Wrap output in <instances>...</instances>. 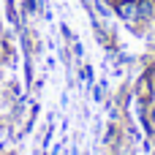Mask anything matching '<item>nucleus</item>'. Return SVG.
Listing matches in <instances>:
<instances>
[{"mask_svg": "<svg viewBox=\"0 0 155 155\" xmlns=\"http://www.w3.org/2000/svg\"><path fill=\"white\" fill-rule=\"evenodd\" d=\"M25 8H27V11H35L38 5H35V0H25Z\"/></svg>", "mask_w": 155, "mask_h": 155, "instance_id": "20e7f679", "label": "nucleus"}, {"mask_svg": "<svg viewBox=\"0 0 155 155\" xmlns=\"http://www.w3.org/2000/svg\"><path fill=\"white\" fill-rule=\"evenodd\" d=\"M136 8H139V19H147V16L155 11L153 0H136Z\"/></svg>", "mask_w": 155, "mask_h": 155, "instance_id": "f03ea898", "label": "nucleus"}, {"mask_svg": "<svg viewBox=\"0 0 155 155\" xmlns=\"http://www.w3.org/2000/svg\"><path fill=\"white\" fill-rule=\"evenodd\" d=\"M117 14H120L123 19H136V16H139L136 0H120V3H117Z\"/></svg>", "mask_w": 155, "mask_h": 155, "instance_id": "f257e3e1", "label": "nucleus"}, {"mask_svg": "<svg viewBox=\"0 0 155 155\" xmlns=\"http://www.w3.org/2000/svg\"><path fill=\"white\" fill-rule=\"evenodd\" d=\"M153 120H155V109H153Z\"/></svg>", "mask_w": 155, "mask_h": 155, "instance_id": "39448f33", "label": "nucleus"}, {"mask_svg": "<svg viewBox=\"0 0 155 155\" xmlns=\"http://www.w3.org/2000/svg\"><path fill=\"white\" fill-rule=\"evenodd\" d=\"M95 8H98V11H101V14H104V16H109V8H106V5H104V3H101V0H98V3H95Z\"/></svg>", "mask_w": 155, "mask_h": 155, "instance_id": "7ed1b4c3", "label": "nucleus"}]
</instances>
